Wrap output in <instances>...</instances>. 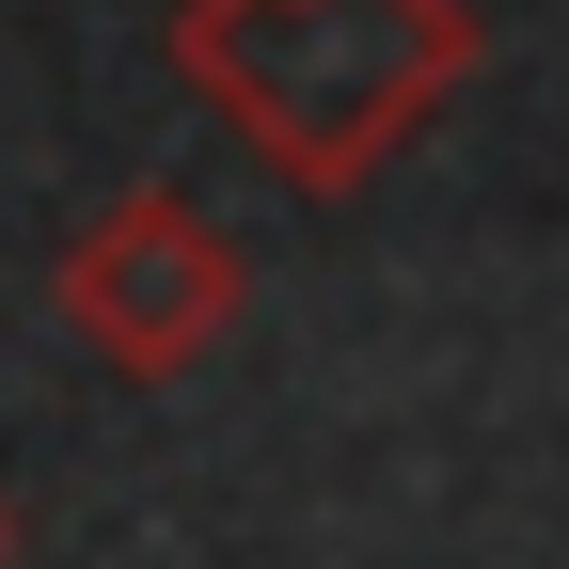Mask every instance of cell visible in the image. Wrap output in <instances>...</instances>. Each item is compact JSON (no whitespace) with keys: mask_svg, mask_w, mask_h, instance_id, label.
<instances>
[{"mask_svg":"<svg viewBox=\"0 0 569 569\" xmlns=\"http://www.w3.org/2000/svg\"><path fill=\"white\" fill-rule=\"evenodd\" d=\"M0 553H17V507H0Z\"/></svg>","mask_w":569,"mask_h":569,"instance_id":"cell-3","label":"cell"},{"mask_svg":"<svg viewBox=\"0 0 569 569\" xmlns=\"http://www.w3.org/2000/svg\"><path fill=\"white\" fill-rule=\"evenodd\" d=\"M48 301H63V332H80V348H96L111 380H190L206 348L238 332L253 269H238V238L206 222L190 190H111L96 222L63 238Z\"/></svg>","mask_w":569,"mask_h":569,"instance_id":"cell-2","label":"cell"},{"mask_svg":"<svg viewBox=\"0 0 569 569\" xmlns=\"http://www.w3.org/2000/svg\"><path fill=\"white\" fill-rule=\"evenodd\" d=\"M475 0H190L174 80L222 111L284 190H365L396 142L475 80Z\"/></svg>","mask_w":569,"mask_h":569,"instance_id":"cell-1","label":"cell"}]
</instances>
